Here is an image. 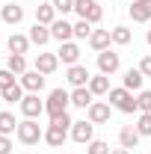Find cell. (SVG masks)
Listing matches in <instances>:
<instances>
[{"mask_svg":"<svg viewBox=\"0 0 151 154\" xmlns=\"http://www.w3.org/2000/svg\"><path fill=\"white\" fill-rule=\"evenodd\" d=\"M21 145H36L39 139H45V131H42V125H39L36 119H24L18 125V131H15Z\"/></svg>","mask_w":151,"mask_h":154,"instance_id":"1","label":"cell"},{"mask_svg":"<svg viewBox=\"0 0 151 154\" xmlns=\"http://www.w3.org/2000/svg\"><path fill=\"white\" fill-rule=\"evenodd\" d=\"M68 104H71V92L65 89H54L48 101H45V113L48 116H59V113H68Z\"/></svg>","mask_w":151,"mask_h":154,"instance_id":"2","label":"cell"},{"mask_svg":"<svg viewBox=\"0 0 151 154\" xmlns=\"http://www.w3.org/2000/svg\"><path fill=\"white\" fill-rule=\"evenodd\" d=\"M74 12L83 21H89V24H98V21L104 18V6L95 3V0H77V3H74Z\"/></svg>","mask_w":151,"mask_h":154,"instance_id":"3","label":"cell"},{"mask_svg":"<svg viewBox=\"0 0 151 154\" xmlns=\"http://www.w3.org/2000/svg\"><path fill=\"white\" fill-rule=\"evenodd\" d=\"M18 107H21V116L24 119H39V116L45 113V101L39 98V92H27Z\"/></svg>","mask_w":151,"mask_h":154,"instance_id":"4","label":"cell"},{"mask_svg":"<svg viewBox=\"0 0 151 154\" xmlns=\"http://www.w3.org/2000/svg\"><path fill=\"white\" fill-rule=\"evenodd\" d=\"M119 68H122V57H119L116 51L107 48V51H101V54H98V71H101V74L110 77V74H116Z\"/></svg>","mask_w":151,"mask_h":154,"instance_id":"5","label":"cell"},{"mask_svg":"<svg viewBox=\"0 0 151 154\" xmlns=\"http://www.w3.org/2000/svg\"><path fill=\"white\" fill-rule=\"evenodd\" d=\"M71 139H74V142H80V145H89V142L95 139V125L89 122V119L74 122V125H71Z\"/></svg>","mask_w":151,"mask_h":154,"instance_id":"6","label":"cell"},{"mask_svg":"<svg viewBox=\"0 0 151 154\" xmlns=\"http://www.w3.org/2000/svg\"><path fill=\"white\" fill-rule=\"evenodd\" d=\"M18 83L24 86V92H42V89H45V74L33 68V71H24Z\"/></svg>","mask_w":151,"mask_h":154,"instance_id":"7","label":"cell"},{"mask_svg":"<svg viewBox=\"0 0 151 154\" xmlns=\"http://www.w3.org/2000/svg\"><path fill=\"white\" fill-rule=\"evenodd\" d=\"M86 116H89L92 125H107V122H110V104H104V101H92L89 110H86Z\"/></svg>","mask_w":151,"mask_h":154,"instance_id":"8","label":"cell"},{"mask_svg":"<svg viewBox=\"0 0 151 154\" xmlns=\"http://www.w3.org/2000/svg\"><path fill=\"white\" fill-rule=\"evenodd\" d=\"M65 77H68V83H71L74 89H77V86H89V80H92L89 68H86V65H80V62H77V65H68Z\"/></svg>","mask_w":151,"mask_h":154,"instance_id":"9","label":"cell"},{"mask_svg":"<svg viewBox=\"0 0 151 154\" xmlns=\"http://www.w3.org/2000/svg\"><path fill=\"white\" fill-rule=\"evenodd\" d=\"M51 36L57 38L59 45H62V42H71V38H74V24H68L65 18H57L51 24Z\"/></svg>","mask_w":151,"mask_h":154,"instance_id":"10","label":"cell"},{"mask_svg":"<svg viewBox=\"0 0 151 154\" xmlns=\"http://www.w3.org/2000/svg\"><path fill=\"white\" fill-rule=\"evenodd\" d=\"M57 68H59V57L57 54H48V51H45V54H36V71H42V74L48 77V74H54Z\"/></svg>","mask_w":151,"mask_h":154,"instance_id":"11","label":"cell"},{"mask_svg":"<svg viewBox=\"0 0 151 154\" xmlns=\"http://www.w3.org/2000/svg\"><path fill=\"white\" fill-rule=\"evenodd\" d=\"M128 12L136 24H145V21H151V0H131Z\"/></svg>","mask_w":151,"mask_h":154,"instance_id":"12","label":"cell"},{"mask_svg":"<svg viewBox=\"0 0 151 154\" xmlns=\"http://www.w3.org/2000/svg\"><path fill=\"white\" fill-rule=\"evenodd\" d=\"M89 45H92V51H107L110 45H113V30H92V36H89Z\"/></svg>","mask_w":151,"mask_h":154,"instance_id":"13","label":"cell"},{"mask_svg":"<svg viewBox=\"0 0 151 154\" xmlns=\"http://www.w3.org/2000/svg\"><path fill=\"white\" fill-rule=\"evenodd\" d=\"M57 57H59V62H65V65H77V59H80V48H77V42H62Z\"/></svg>","mask_w":151,"mask_h":154,"instance_id":"14","label":"cell"},{"mask_svg":"<svg viewBox=\"0 0 151 154\" xmlns=\"http://www.w3.org/2000/svg\"><path fill=\"white\" fill-rule=\"evenodd\" d=\"M139 139H142V136H139V131H136L133 125H128V128H122V131H119V145H122V148H128V151L139 145Z\"/></svg>","mask_w":151,"mask_h":154,"instance_id":"15","label":"cell"},{"mask_svg":"<svg viewBox=\"0 0 151 154\" xmlns=\"http://www.w3.org/2000/svg\"><path fill=\"white\" fill-rule=\"evenodd\" d=\"M51 38H54V36H51V27H45V24H39V21L30 27V42H33L36 48H45Z\"/></svg>","mask_w":151,"mask_h":154,"instance_id":"16","label":"cell"},{"mask_svg":"<svg viewBox=\"0 0 151 154\" xmlns=\"http://www.w3.org/2000/svg\"><path fill=\"white\" fill-rule=\"evenodd\" d=\"M0 18L6 21V24H12V27H15V24L24 21V6H18V3H6V6L0 9Z\"/></svg>","mask_w":151,"mask_h":154,"instance_id":"17","label":"cell"},{"mask_svg":"<svg viewBox=\"0 0 151 154\" xmlns=\"http://www.w3.org/2000/svg\"><path fill=\"white\" fill-rule=\"evenodd\" d=\"M142 83H145V74L139 68H128L125 71V89L128 92H142Z\"/></svg>","mask_w":151,"mask_h":154,"instance_id":"18","label":"cell"},{"mask_svg":"<svg viewBox=\"0 0 151 154\" xmlns=\"http://www.w3.org/2000/svg\"><path fill=\"white\" fill-rule=\"evenodd\" d=\"M95 101V95L89 92V86H77L74 92H71V104L80 107V110H89V104Z\"/></svg>","mask_w":151,"mask_h":154,"instance_id":"19","label":"cell"},{"mask_svg":"<svg viewBox=\"0 0 151 154\" xmlns=\"http://www.w3.org/2000/svg\"><path fill=\"white\" fill-rule=\"evenodd\" d=\"M36 21H39V24H45V27H51V24L57 21V9H54V3H39V6H36Z\"/></svg>","mask_w":151,"mask_h":154,"instance_id":"20","label":"cell"},{"mask_svg":"<svg viewBox=\"0 0 151 154\" xmlns=\"http://www.w3.org/2000/svg\"><path fill=\"white\" fill-rule=\"evenodd\" d=\"M6 45H9V54H27L33 42H30V36H21V33H12Z\"/></svg>","mask_w":151,"mask_h":154,"instance_id":"21","label":"cell"},{"mask_svg":"<svg viewBox=\"0 0 151 154\" xmlns=\"http://www.w3.org/2000/svg\"><path fill=\"white\" fill-rule=\"evenodd\" d=\"M68 139V131H62V128H54V125H48V131H45V142L51 145V148H59L62 142Z\"/></svg>","mask_w":151,"mask_h":154,"instance_id":"22","label":"cell"},{"mask_svg":"<svg viewBox=\"0 0 151 154\" xmlns=\"http://www.w3.org/2000/svg\"><path fill=\"white\" fill-rule=\"evenodd\" d=\"M89 92H92V95H107V92H110V77L101 74V71L92 74V80H89Z\"/></svg>","mask_w":151,"mask_h":154,"instance_id":"23","label":"cell"},{"mask_svg":"<svg viewBox=\"0 0 151 154\" xmlns=\"http://www.w3.org/2000/svg\"><path fill=\"white\" fill-rule=\"evenodd\" d=\"M0 98H3L6 104H21V101H24V86L15 83V86H9V89H0Z\"/></svg>","mask_w":151,"mask_h":154,"instance_id":"24","label":"cell"},{"mask_svg":"<svg viewBox=\"0 0 151 154\" xmlns=\"http://www.w3.org/2000/svg\"><path fill=\"white\" fill-rule=\"evenodd\" d=\"M18 125H21V122H15V116L9 113V110H3V113H0V134H3V136L15 134V131H18Z\"/></svg>","mask_w":151,"mask_h":154,"instance_id":"25","label":"cell"},{"mask_svg":"<svg viewBox=\"0 0 151 154\" xmlns=\"http://www.w3.org/2000/svg\"><path fill=\"white\" fill-rule=\"evenodd\" d=\"M6 68L12 71V74H24L27 71V59H24V54H9V59H6Z\"/></svg>","mask_w":151,"mask_h":154,"instance_id":"26","label":"cell"},{"mask_svg":"<svg viewBox=\"0 0 151 154\" xmlns=\"http://www.w3.org/2000/svg\"><path fill=\"white\" fill-rule=\"evenodd\" d=\"M131 38H133V33L128 30V27H113V45H131Z\"/></svg>","mask_w":151,"mask_h":154,"instance_id":"27","label":"cell"},{"mask_svg":"<svg viewBox=\"0 0 151 154\" xmlns=\"http://www.w3.org/2000/svg\"><path fill=\"white\" fill-rule=\"evenodd\" d=\"M133 128L139 131V136H151V113H139V119H136Z\"/></svg>","mask_w":151,"mask_h":154,"instance_id":"28","label":"cell"},{"mask_svg":"<svg viewBox=\"0 0 151 154\" xmlns=\"http://www.w3.org/2000/svg\"><path fill=\"white\" fill-rule=\"evenodd\" d=\"M89 36H92V24L80 18V21L74 24V38H86V42H89Z\"/></svg>","mask_w":151,"mask_h":154,"instance_id":"29","label":"cell"},{"mask_svg":"<svg viewBox=\"0 0 151 154\" xmlns=\"http://www.w3.org/2000/svg\"><path fill=\"white\" fill-rule=\"evenodd\" d=\"M136 104H139V113H151V89L136 92Z\"/></svg>","mask_w":151,"mask_h":154,"instance_id":"30","label":"cell"},{"mask_svg":"<svg viewBox=\"0 0 151 154\" xmlns=\"http://www.w3.org/2000/svg\"><path fill=\"white\" fill-rule=\"evenodd\" d=\"M86 154H110V145H107L104 139H92V142L86 145Z\"/></svg>","mask_w":151,"mask_h":154,"instance_id":"31","label":"cell"},{"mask_svg":"<svg viewBox=\"0 0 151 154\" xmlns=\"http://www.w3.org/2000/svg\"><path fill=\"white\" fill-rule=\"evenodd\" d=\"M51 125H54V128H62V131H68L74 122H71V116H68V113H59V116H51Z\"/></svg>","mask_w":151,"mask_h":154,"instance_id":"32","label":"cell"},{"mask_svg":"<svg viewBox=\"0 0 151 154\" xmlns=\"http://www.w3.org/2000/svg\"><path fill=\"white\" fill-rule=\"evenodd\" d=\"M18 80H15V74L9 71V68H0V89H9V86H15Z\"/></svg>","mask_w":151,"mask_h":154,"instance_id":"33","label":"cell"},{"mask_svg":"<svg viewBox=\"0 0 151 154\" xmlns=\"http://www.w3.org/2000/svg\"><path fill=\"white\" fill-rule=\"evenodd\" d=\"M51 3H54V9H57V12L68 15V12H74V3H77V0H51Z\"/></svg>","mask_w":151,"mask_h":154,"instance_id":"34","label":"cell"},{"mask_svg":"<svg viewBox=\"0 0 151 154\" xmlns=\"http://www.w3.org/2000/svg\"><path fill=\"white\" fill-rule=\"evenodd\" d=\"M12 148H15V145H12V139L0 134V154H12Z\"/></svg>","mask_w":151,"mask_h":154,"instance_id":"35","label":"cell"},{"mask_svg":"<svg viewBox=\"0 0 151 154\" xmlns=\"http://www.w3.org/2000/svg\"><path fill=\"white\" fill-rule=\"evenodd\" d=\"M139 71H142L145 77H151V54H148V57H142V62H139Z\"/></svg>","mask_w":151,"mask_h":154,"instance_id":"36","label":"cell"},{"mask_svg":"<svg viewBox=\"0 0 151 154\" xmlns=\"http://www.w3.org/2000/svg\"><path fill=\"white\" fill-rule=\"evenodd\" d=\"M110 154H131L128 148H116V151H110Z\"/></svg>","mask_w":151,"mask_h":154,"instance_id":"37","label":"cell"},{"mask_svg":"<svg viewBox=\"0 0 151 154\" xmlns=\"http://www.w3.org/2000/svg\"><path fill=\"white\" fill-rule=\"evenodd\" d=\"M145 42H148V48H151V30H148V33H145Z\"/></svg>","mask_w":151,"mask_h":154,"instance_id":"38","label":"cell"}]
</instances>
